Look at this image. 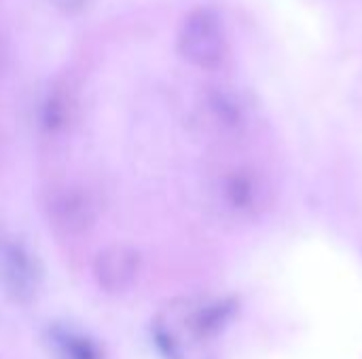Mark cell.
I'll return each instance as SVG.
<instances>
[{
	"instance_id": "6da1fadb",
	"label": "cell",
	"mask_w": 362,
	"mask_h": 359,
	"mask_svg": "<svg viewBox=\"0 0 362 359\" xmlns=\"http://www.w3.org/2000/svg\"><path fill=\"white\" fill-rule=\"evenodd\" d=\"M178 51L197 68H216L227 53L225 28L218 13L212 8L191 11L178 30Z\"/></svg>"
},
{
	"instance_id": "7a4b0ae2",
	"label": "cell",
	"mask_w": 362,
	"mask_h": 359,
	"mask_svg": "<svg viewBox=\"0 0 362 359\" xmlns=\"http://www.w3.org/2000/svg\"><path fill=\"white\" fill-rule=\"evenodd\" d=\"M0 284L17 303H32L40 290L42 273L36 256L15 237H0Z\"/></svg>"
},
{
	"instance_id": "3957f363",
	"label": "cell",
	"mask_w": 362,
	"mask_h": 359,
	"mask_svg": "<svg viewBox=\"0 0 362 359\" xmlns=\"http://www.w3.org/2000/svg\"><path fill=\"white\" fill-rule=\"evenodd\" d=\"M93 275L104 292L123 294L140 275V254L129 245H112L98 254Z\"/></svg>"
},
{
	"instance_id": "277c9868",
	"label": "cell",
	"mask_w": 362,
	"mask_h": 359,
	"mask_svg": "<svg viewBox=\"0 0 362 359\" xmlns=\"http://www.w3.org/2000/svg\"><path fill=\"white\" fill-rule=\"evenodd\" d=\"M51 220L66 233H83L95 220V199L83 186H66L49 203Z\"/></svg>"
},
{
	"instance_id": "5b68a950",
	"label": "cell",
	"mask_w": 362,
	"mask_h": 359,
	"mask_svg": "<svg viewBox=\"0 0 362 359\" xmlns=\"http://www.w3.org/2000/svg\"><path fill=\"white\" fill-rule=\"evenodd\" d=\"M51 345L57 359H102L100 347L89 336L72 328H53Z\"/></svg>"
},
{
	"instance_id": "8992f818",
	"label": "cell",
	"mask_w": 362,
	"mask_h": 359,
	"mask_svg": "<svg viewBox=\"0 0 362 359\" xmlns=\"http://www.w3.org/2000/svg\"><path fill=\"white\" fill-rule=\"evenodd\" d=\"M223 199L235 212H246L257 205V184L248 174H231L223 180Z\"/></svg>"
},
{
	"instance_id": "52a82bcc",
	"label": "cell",
	"mask_w": 362,
	"mask_h": 359,
	"mask_svg": "<svg viewBox=\"0 0 362 359\" xmlns=\"http://www.w3.org/2000/svg\"><path fill=\"white\" fill-rule=\"evenodd\" d=\"M55 6H59L62 11H68V13H74V11H81L87 0H53Z\"/></svg>"
}]
</instances>
